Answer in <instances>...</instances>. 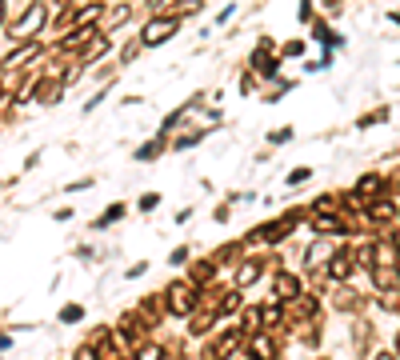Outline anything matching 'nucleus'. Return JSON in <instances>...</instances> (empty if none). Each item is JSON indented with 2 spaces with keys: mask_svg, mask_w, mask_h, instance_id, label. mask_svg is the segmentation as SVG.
Here are the masks:
<instances>
[{
  "mask_svg": "<svg viewBox=\"0 0 400 360\" xmlns=\"http://www.w3.org/2000/svg\"><path fill=\"white\" fill-rule=\"evenodd\" d=\"M124 213H128V208H124L120 200H117V204H108V213H104V216H100V220H96V228H104V224H113V220H120V216H124Z\"/></svg>",
  "mask_w": 400,
  "mask_h": 360,
  "instance_id": "20",
  "label": "nucleus"
},
{
  "mask_svg": "<svg viewBox=\"0 0 400 360\" xmlns=\"http://www.w3.org/2000/svg\"><path fill=\"white\" fill-rule=\"evenodd\" d=\"M40 56H45V45H40V40H21V45L0 60V72H16V69H24L28 60H40Z\"/></svg>",
  "mask_w": 400,
  "mask_h": 360,
  "instance_id": "5",
  "label": "nucleus"
},
{
  "mask_svg": "<svg viewBox=\"0 0 400 360\" xmlns=\"http://www.w3.org/2000/svg\"><path fill=\"white\" fill-rule=\"evenodd\" d=\"M397 357H400V333H397Z\"/></svg>",
  "mask_w": 400,
  "mask_h": 360,
  "instance_id": "36",
  "label": "nucleus"
},
{
  "mask_svg": "<svg viewBox=\"0 0 400 360\" xmlns=\"http://www.w3.org/2000/svg\"><path fill=\"white\" fill-rule=\"evenodd\" d=\"M301 21H312V0H301Z\"/></svg>",
  "mask_w": 400,
  "mask_h": 360,
  "instance_id": "31",
  "label": "nucleus"
},
{
  "mask_svg": "<svg viewBox=\"0 0 400 360\" xmlns=\"http://www.w3.org/2000/svg\"><path fill=\"white\" fill-rule=\"evenodd\" d=\"M0 21H4V0H0Z\"/></svg>",
  "mask_w": 400,
  "mask_h": 360,
  "instance_id": "35",
  "label": "nucleus"
},
{
  "mask_svg": "<svg viewBox=\"0 0 400 360\" xmlns=\"http://www.w3.org/2000/svg\"><path fill=\"white\" fill-rule=\"evenodd\" d=\"M108 52V36H96L93 45H84V56H80V64H93V60H100Z\"/></svg>",
  "mask_w": 400,
  "mask_h": 360,
  "instance_id": "14",
  "label": "nucleus"
},
{
  "mask_svg": "<svg viewBox=\"0 0 400 360\" xmlns=\"http://www.w3.org/2000/svg\"><path fill=\"white\" fill-rule=\"evenodd\" d=\"M388 184H392V196H400V168L392 172V176H388Z\"/></svg>",
  "mask_w": 400,
  "mask_h": 360,
  "instance_id": "32",
  "label": "nucleus"
},
{
  "mask_svg": "<svg viewBox=\"0 0 400 360\" xmlns=\"http://www.w3.org/2000/svg\"><path fill=\"white\" fill-rule=\"evenodd\" d=\"M277 324H284V309L277 300H264V304H260V328L268 333V328H277Z\"/></svg>",
  "mask_w": 400,
  "mask_h": 360,
  "instance_id": "10",
  "label": "nucleus"
},
{
  "mask_svg": "<svg viewBox=\"0 0 400 360\" xmlns=\"http://www.w3.org/2000/svg\"><path fill=\"white\" fill-rule=\"evenodd\" d=\"M240 309H244V300H240V288H233V292H228V296H224V300L216 304V312H220V320H224V316H236Z\"/></svg>",
  "mask_w": 400,
  "mask_h": 360,
  "instance_id": "13",
  "label": "nucleus"
},
{
  "mask_svg": "<svg viewBox=\"0 0 400 360\" xmlns=\"http://www.w3.org/2000/svg\"><path fill=\"white\" fill-rule=\"evenodd\" d=\"M168 261H172V264H185V261H189V248H185V244H180V248H176V252H172V256H168Z\"/></svg>",
  "mask_w": 400,
  "mask_h": 360,
  "instance_id": "30",
  "label": "nucleus"
},
{
  "mask_svg": "<svg viewBox=\"0 0 400 360\" xmlns=\"http://www.w3.org/2000/svg\"><path fill=\"white\" fill-rule=\"evenodd\" d=\"M388 120V104L384 108H373V112H364V117L356 120V128H373V124H384Z\"/></svg>",
  "mask_w": 400,
  "mask_h": 360,
  "instance_id": "17",
  "label": "nucleus"
},
{
  "mask_svg": "<svg viewBox=\"0 0 400 360\" xmlns=\"http://www.w3.org/2000/svg\"><path fill=\"white\" fill-rule=\"evenodd\" d=\"M272 288H277L281 300H296V296H301V276H292V272H277Z\"/></svg>",
  "mask_w": 400,
  "mask_h": 360,
  "instance_id": "9",
  "label": "nucleus"
},
{
  "mask_svg": "<svg viewBox=\"0 0 400 360\" xmlns=\"http://www.w3.org/2000/svg\"><path fill=\"white\" fill-rule=\"evenodd\" d=\"M128 16H132V8H128V4H117V8H108V12H104V28H120Z\"/></svg>",
  "mask_w": 400,
  "mask_h": 360,
  "instance_id": "15",
  "label": "nucleus"
},
{
  "mask_svg": "<svg viewBox=\"0 0 400 360\" xmlns=\"http://www.w3.org/2000/svg\"><path fill=\"white\" fill-rule=\"evenodd\" d=\"M72 360H100V348H96L93 340H84V344L76 348V357H72Z\"/></svg>",
  "mask_w": 400,
  "mask_h": 360,
  "instance_id": "22",
  "label": "nucleus"
},
{
  "mask_svg": "<svg viewBox=\"0 0 400 360\" xmlns=\"http://www.w3.org/2000/svg\"><path fill=\"white\" fill-rule=\"evenodd\" d=\"M56 4H60V8H64V4H69V0H56Z\"/></svg>",
  "mask_w": 400,
  "mask_h": 360,
  "instance_id": "37",
  "label": "nucleus"
},
{
  "mask_svg": "<svg viewBox=\"0 0 400 360\" xmlns=\"http://www.w3.org/2000/svg\"><path fill=\"white\" fill-rule=\"evenodd\" d=\"M353 268H356V261H353V248H336L329 261H325V276H329L332 285H344L349 276H353Z\"/></svg>",
  "mask_w": 400,
  "mask_h": 360,
  "instance_id": "6",
  "label": "nucleus"
},
{
  "mask_svg": "<svg viewBox=\"0 0 400 360\" xmlns=\"http://www.w3.org/2000/svg\"><path fill=\"white\" fill-rule=\"evenodd\" d=\"M141 36H137V40H128V45L120 48V60H124V64H128V60H137V56H141Z\"/></svg>",
  "mask_w": 400,
  "mask_h": 360,
  "instance_id": "23",
  "label": "nucleus"
},
{
  "mask_svg": "<svg viewBox=\"0 0 400 360\" xmlns=\"http://www.w3.org/2000/svg\"><path fill=\"white\" fill-rule=\"evenodd\" d=\"M392 192V184H388V176H380V172H364L360 180H356V189H353V196H356V204H373V200H384Z\"/></svg>",
  "mask_w": 400,
  "mask_h": 360,
  "instance_id": "3",
  "label": "nucleus"
},
{
  "mask_svg": "<svg viewBox=\"0 0 400 360\" xmlns=\"http://www.w3.org/2000/svg\"><path fill=\"white\" fill-rule=\"evenodd\" d=\"M224 360H252V352H248V348L240 344V348H236V352H228V357H224Z\"/></svg>",
  "mask_w": 400,
  "mask_h": 360,
  "instance_id": "29",
  "label": "nucleus"
},
{
  "mask_svg": "<svg viewBox=\"0 0 400 360\" xmlns=\"http://www.w3.org/2000/svg\"><path fill=\"white\" fill-rule=\"evenodd\" d=\"M388 21H397V28H400V12H388Z\"/></svg>",
  "mask_w": 400,
  "mask_h": 360,
  "instance_id": "34",
  "label": "nucleus"
},
{
  "mask_svg": "<svg viewBox=\"0 0 400 360\" xmlns=\"http://www.w3.org/2000/svg\"><path fill=\"white\" fill-rule=\"evenodd\" d=\"M137 360H165V348H161L156 340H148V344L137 348Z\"/></svg>",
  "mask_w": 400,
  "mask_h": 360,
  "instance_id": "19",
  "label": "nucleus"
},
{
  "mask_svg": "<svg viewBox=\"0 0 400 360\" xmlns=\"http://www.w3.org/2000/svg\"><path fill=\"white\" fill-rule=\"evenodd\" d=\"M80 316H84V309H80V304H64V309H60V320H64V324H76Z\"/></svg>",
  "mask_w": 400,
  "mask_h": 360,
  "instance_id": "24",
  "label": "nucleus"
},
{
  "mask_svg": "<svg viewBox=\"0 0 400 360\" xmlns=\"http://www.w3.org/2000/svg\"><path fill=\"white\" fill-rule=\"evenodd\" d=\"M305 52V40H288V45L281 48V56H301Z\"/></svg>",
  "mask_w": 400,
  "mask_h": 360,
  "instance_id": "27",
  "label": "nucleus"
},
{
  "mask_svg": "<svg viewBox=\"0 0 400 360\" xmlns=\"http://www.w3.org/2000/svg\"><path fill=\"white\" fill-rule=\"evenodd\" d=\"M196 12H200V0H185V4H180V12H176V16H180V21H185V16H196Z\"/></svg>",
  "mask_w": 400,
  "mask_h": 360,
  "instance_id": "26",
  "label": "nucleus"
},
{
  "mask_svg": "<svg viewBox=\"0 0 400 360\" xmlns=\"http://www.w3.org/2000/svg\"><path fill=\"white\" fill-rule=\"evenodd\" d=\"M244 348L252 352V360H277V357H281V348H277V340H272V336L264 333V328H260L257 336H248V340H244Z\"/></svg>",
  "mask_w": 400,
  "mask_h": 360,
  "instance_id": "7",
  "label": "nucleus"
},
{
  "mask_svg": "<svg viewBox=\"0 0 400 360\" xmlns=\"http://www.w3.org/2000/svg\"><path fill=\"white\" fill-rule=\"evenodd\" d=\"M308 176H312V168H292V172H288V189H301V184H308Z\"/></svg>",
  "mask_w": 400,
  "mask_h": 360,
  "instance_id": "21",
  "label": "nucleus"
},
{
  "mask_svg": "<svg viewBox=\"0 0 400 360\" xmlns=\"http://www.w3.org/2000/svg\"><path fill=\"white\" fill-rule=\"evenodd\" d=\"M216 320H220V312H216V309H209V304L200 309V304H196V312L189 316V333H192V336H204L212 324H216Z\"/></svg>",
  "mask_w": 400,
  "mask_h": 360,
  "instance_id": "8",
  "label": "nucleus"
},
{
  "mask_svg": "<svg viewBox=\"0 0 400 360\" xmlns=\"http://www.w3.org/2000/svg\"><path fill=\"white\" fill-rule=\"evenodd\" d=\"M292 141V128H277V132H268V144H288Z\"/></svg>",
  "mask_w": 400,
  "mask_h": 360,
  "instance_id": "25",
  "label": "nucleus"
},
{
  "mask_svg": "<svg viewBox=\"0 0 400 360\" xmlns=\"http://www.w3.org/2000/svg\"><path fill=\"white\" fill-rule=\"evenodd\" d=\"M212 276H216V261H196V264H192V272H189V280L196 288H204Z\"/></svg>",
  "mask_w": 400,
  "mask_h": 360,
  "instance_id": "11",
  "label": "nucleus"
},
{
  "mask_svg": "<svg viewBox=\"0 0 400 360\" xmlns=\"http://www.w3.org/2000/svg\"><path fill=\"white\" fill-rule=\"evenodd\" d=\"M156 204H161V196H156V192H144V196H141V208H144V213H148V208H156Z\"/></svg>",
  "mask_w": 400,
  "mask_h": 360,
  "instance_id": "28",
  "label": "nucleus"
},
{
  "mask_svg": "<svg viewBox=\"0 0 400 360\" xmlns=\"http://www.w3.org/2000/svg\"><path fill=\"white\" fill-rule=\"evenodd\" d=\"M176 28H180V16H156V21H148L141 28V45L144 48L165 45L168 36H176Z\"/></svg>",
  "mask_w": 400,
  "mask_h": 360,
  "instance_id": "4",
  "label": "nucleus"
},
{
  "mask_svg": "<svg viewBox=\"0 0 400 360\" xmlns=\"http://www.w3.org/2000/svg\"><path fill=\"white\" fill-rule=\"evenodd\" d=\"M45 24H48V8L32 0V4L21 12V21L8 24V36H12V40H36V32H40Z\"/></svg>",
  "mask_w": 400,
  "mask_h": 360,
  "instance_id": "2",
  "label": "nucleus"
},
{
  "mask_svg": "<svg viewBox=\"0 0 400 360\" xmlns=\"http://www.w3.org/2000/svg\"><path fill=\"white\" fill-rule=\"evenodd\" d=\"M0 100H4V88H0Z\"/></svg>",
  "mask_w": 400,
  "mask_h": 360,
  "instance_id": "38",
  "label": "nucleus"
},
{
  "mask_svg": "<svg viewBox=\"0 0 400 360\" xmlns=\"http://www.w3.org/2000/svg\"><path fill=\"white\" fill-rule=\"evenodd\" d=\"M165 152V136H156V141H148L144 148H137V160H156Z\"/></svg>",
  "mask_w": 400,
  "mask_h": 360,
  "instance_id": "16",
  "label": "nucleus"
},
{
  "mask_svg": "<svg viewBox=\"0 0 400 360\" xmlns=\"http://www.w3.org/2000/svg\"><path fill=\"white\" fill-rule=\"evenodd\" d=\"M373 360H400V357H397V352H377Z\"/></svg>",
  "mask_w": 400,
  "mask_h": 360,
  "instance_id": "33",
  "label": "nucleus"
},
{
  "mask_svg": "<svg viewBox=\"0 0 400 360\" xmlns=\"http://www.w3.org/2000/svg\"><path fill=\"white\" fill-rule=\"evenodd\" d=\"M196 300H200V292H196L192 280H172V285L165 288V309L172 312V316H192V312H196Z\"/></svg>",
  "mask_w": 400,
  "mask_h": 360,
  "instance_id": "1",
  "label": "nucleus"
},
{
  "mask_svg": "<svg viewBox=\"0 0 400 360\" xmlns=\"http://www.w3.org/2000/svg\"><path fill=\"white\" fill-rule=\"evenodd\" d=\"M180 4H185V0H152V12H156V16H176Z\"/></svg>",
  "mask_w": 400,
  "mask_h": 360,
  "instance_id": "18",
  "label": "nucleus"
},
{
  "mask_svg": "<svg viewBox=\"0 0 400 360\" xmlns=\"http://www.w3.org/2000/svg\"><path fill=\"white\" fill-rule=\"evenodd\" d=\"M257 276H260V261H244L236 268V288H248Z\"/></svg>",
  "mask_w": 400,
  "mask_h": 360,
  "instance_id": "12",
  "label": "nucleus"
}]
</instances>
